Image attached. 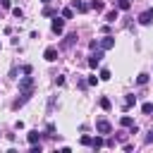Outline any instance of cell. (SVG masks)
Listing matches in <instances>:
<instances>
[{
    "mask_svg": "<svg viewBox=\"0 0 153 153\" xmlns=\"http://www.w3.org/2000/svg\"><path fill=\"white\" fill-rule=\"evenodd\" d=\"M110 129H112V127H110L108 120H98V122H96V131H98V134H110Z\"/></svg>",
    "mask_w": 153,
    "mask_h": 153,
    "instance_id": "obj_1",
    "label": "cell"
},
{
    "mask_svg": "<svg viewBox=\"0 0 153 153\" xmlns=\"http://www.w3.org/2000/svg\"><path fill=\"white\" fill-rule=\"evenodd\" d=\"M112 45H115V38H112V36H105V38L98 41V48H100V50H110Z\"/></svg>",
    "mask_w": 153,
    "mask_h": 153,
    "instance_id": "obj_2",
    "label": "cell"
},
{
    "mask_svg": "<svg viewBox=\"0 0 153 153\" xmlns=\"http://www.w3.org/2000/svg\"><path fill=\"white\" fill-rule=\"evenodd\" d=\"M43 57H45L48 62H55V60H57V48H53V45H50V48H45Z\"/></svg>",
    "mask_w": 153,
    "mask_h": 153,
    "instance_id": "obj_3",
    "label": "cell"
},
{
    "mask_svg": "<svg viewBox=\"0 0 153 153\" xmlns=\"http://www.w3.org/2000/svg\"><path fill=\"white\" fill-rule=\"evenodd\" d=\"M100 60H103V50H98V53H93V55L88 57V67H98Z\"/></svg>",
    "mask_w": 153,
    "mask_h": 153,
    "instance_id": "obj_4",
    "label": "cell"
},
{
    "mask_svg": "<svg viewBox=\"0 0 153 153\" xmlns=\"http://www.w3.org/2000/svg\"><path fill=\"white\" fill-rule=\"evenodd\" d=\"M151 22H153V7H151V10H146V12L139 17V24H143V26H146V24H151Z\"/></svg>",
    "mask_w": 153,
    "mask_h": 153,
    "instance_id": "obj_5",
    "label": "cell"
},
{
    "mask_svg": "<svg viewBox=\"0 0 153 153\" xmlns=\"http://www.w3.org/2000/svg\"><path fill=\"white\" fill-rule=\"evenodd\" d=\"M62 26H65V22L60 17H55L53 19V33H62Z\"/></svg>",
    "mask_w": 153,
    "mask_h": 153,
    "instance_id": "obj_6",
    "label": "cell"
},
{
    "mask_svg": "<svg viewBox=\"0 0 153 153\" xmlns=\"http://www.w3.org/2000/svg\"><path fill=\"white\" fill-rule=\"evenodd\" d=\"M72 7H74V10H79V12H86V10H88V5H86V2H81V0H74V2H72Z\"/></svg>",
    "mask_w": 153,
    "mask_h": 153,
    "instance_id": "obj_7",
    "label": "cell"
},
{
    "mask_svg": "<svg viewBox=\"0 0 153 153\" xmlns=\"http://www.w3.org/2000/svg\"><path fill=\"white\" fill-rule=\"evenodd\" d=\"M117 17H120V14H117V10H110V12L105 14V22H108V24H112V22H115Z\"/></svg>",
    "mask_w": 153,
    "mask_h": 153,
    "instance_id": "obj_8",
    "label": "cell"
},
{
    "mask_svg": "<svg viewBox=\"0 0 153 153\" xmlns=\"http://www.w3.org/2000/svg\"><path fill=\"white\" fill-rule=\"evenodd\" d=\"M38 141H41V134H38L36 129H33V131H29V143H38Z\"/></svg>",
    "mask_w": 153,
    "mask_h": 153,
    "instance_id": "obj_9",
    "label": "cell"
},
{
    "mask_svg": "<svg viewBox=\"0 0 153 153\" xmlns=\"http://www.w3.org/2000/svg\"><path fill=\"white\" fill-rule=\"evenodd\" d=\"M136 84H139V86H143V84H148V74H146V72H141V74L136 76Z\"/></svg>",
    "mask_w": 153,
    "mask_h": 153,
    "instance_id": "obj_10",
    "label": "cell"
},
{
    "mask_svg": "<svg viewBox=\"0 0 153 153\" xmlns=\"http://www.w3.org/2000/svg\"><path fill=\"white\" fill-rule=\"evenodd\" d=\"M62 17H65V19H72V17H74V7H65V10H62Z\"/></svg>",
    "mask_w": 153,
    "mask_h": 153,
    "instance_id": "obj_11",
    "label": "cell"
},
{
    "mask_svg": "<svg viewBox=\"0 0 153 153\" xmlns=\"http://www.w3.org/2000/svg\"><path fill=\"white\" fill-rule=\"evenodd\" d=\"M120 124H122V127H131V124H134V120H131L129 115H124V117L120 120Z\"/></svg>",
    "mask_w": 153,
    "mask_h": 153,
    "instance_id": "obj_12",
    "label": "cell"
},
{
    "mask_svg": "<svg viewBox=\"0 0 153 153\" xmlns=\"http://www.w3.org/2000/svg\"><path fill=\"white\" fill-rule=\"evenodd\" d=\"M141 112H143V115H151V112H153V103H143V105H141Z\"/></svg>",
    "mask_w": 153,
    "mask_h": 153,
    "instance_id": "obj_13",
    "label": "cell"
},
{
    "mask_svg": "<svg viewBox=\"0 0 153 153\" xmlns=\"http://www.w3.org/2000/svg\"><path fill=\"white\" fill-rule=\"evenodd\" d=\"M88 7H91V10H96V12H100V10H103V2H100V0H93Z\"/></svg>",
    "mask_w": 153,
    "mask_h": 153,
    "instance_id": "obj_14",
    "label": "cell"
},
{
    "mask_svg": "<svg viewBox=\"0 0 153 153\" xmlns=\"http://www.w3.org/2000/svg\"><path fill=\"white\" fill-rule=\"evenodd\" d=\"M134 103H136V98H134V96H127V98H124V110H127V108H131Z\"/></svg>",
    "mask_w": 153,
    "mask_h": 153,
    "instance_id": "obj_15",
    "label": "cell"
},
{
    "mask_svg": "<svg viewBox=\"0 0 153 153\" xmlns=\"http://www.w3.org/2000/svg\"><path fill=\"white\" fill-rule=\"evenodd\" d=\"M117 7H120V10H129L131 2H129V0H117Z\"/></svg>",
    "mask_w": 153,
    "mask_h": 153,
    "instance_id": "obj_16",
    "label": "cell"
},
{
    "mask_svg": "<svg viewBox=\"0 0 153 153\" xmlns=\"http://www.w3.org/2000/svg\"><path fill=\"white\" fill-rule=\"evenodd\" d=\"M110 105H112L110 98H100V108H103V110H110Z\"/></svg>",
    "mask_w": 153,
    "mask_h": 153,
    "instance_id": "obj_17",
    "label": "cell"
},
{
    "mask_svg": "<svg viewBox=\"0 0 153 153\" xmlns=\"http://www.w3.org/2000/svg\"><path fill=\"white\" fill-rule=\"evenodd\" d=\"M91 146H93V148H100V146H103V139H100V136H96V139L91 141Z\"/></svg>",
    "mask_w": 153,
    "mask_h": 153,
    "instance_id": "obj_18",
    "label": "cell"
},
{
    "mask_svg": "<svg viewBox=\"0 0 153 153\" xmlns=\"http://www.w3.org/2000/svg\"><path fill=\"white\" fill-rule=\"evenodd\" d=\"M100 79L108 81V79H110V69H100Z\"/></svg>",
    "mask_w": 153,
    "mask_h": 153,
    "instance_id": "obj_19",
    "label": "cell"
},
{
    "mask_svg": "<svg viewBox=\"0 0 153 153\" xmlns=\"http://www.w3.org/2000/svg\"><path fill=\"white\" fill-rule=\"evenodd\" d=\"M12 14H14V17H19V19H22V17H24V12H22V10H19V7H14V10H12Z\"/></svg>",
    "mask_w": 153,
    "mask_h": 153,
    "instance_id": "obj_20",
    "label": "cell"
},
{
    "mask_svg": "<svg viewBox=\"0 0 153 153\" xmlns=\"http://www.w3.org/2000/svg\"><path fill=\"white\" fill-rule=\"evenodd\" d=\"M91 141H93L91 136H81V143H84V146H91Z\"/></svg>",
    "mask_w": 153,
    "mask_h": 153,
    "instance_id": "obj_21",
    "label": "cell"
},
{
    "mask_svg": "<svg viewBox=\"0 0 153 153\" xmlns=\"http://www.w3.org/2000/svg\"><path fill=\"white\" fill-rule=\"evenodd\" d=\"M0 5L2 7H10V0H0Z\"/></svg>",
    "mask_w": 153,
    "mask_h": 153,
    "instance_id": "obj_22",
    "label": "cell"
},
{
    "mask_svg": "<svg viewBox=\"0 0 153 153\" xmlns=\"http://www.w3.org/2000/svg\"><path fill=\"white\" fill-rule=\"evenodd\" d=\"M41 2H43V5H48V2H53V0H41Z\"/></svg>",
    "mask_w": 153,
    "mask_h": 153,
    "instance_id": "obj_23",
    "label": "cell"
}]
</instances>
